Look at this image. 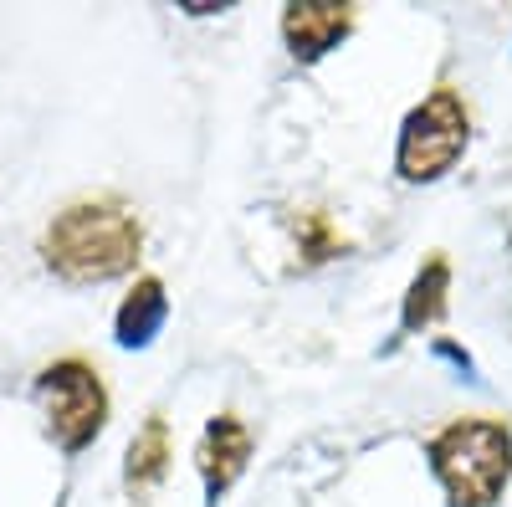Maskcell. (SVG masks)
Listing matches in <instances>:
<instances>
[{
    "mask_svg": "<svg viewBox=\"0 0 512 507\" xmlns=\"http://www.w3.org/2000/svg\"><path fill=\"white\" fill-rule=\"evenodd\" d=\"M139 216L113 195L72 200L62 205L47 236H41V257L62 282H108L139 262Z\"/></svg>",
    "mask_w": 512,
    "mask_h": 507,
    "instance_id": "cell-1",
    "label": "cell"
},
{
    "mask_svg": "<svg viewBox=\"0 0 512 507\" xmlns=\"http://www.w3.org/2000/svg\"><path fill=\"white\" fill-rule=\"evenodd\" d=\"M431 467L456 507H487L512 477V436L502 420L466 415L431 441Z\"/></svg>",
    "mask_w": 512,
    "mask_h": 507,
    "instance_id": "cell-2",
    "label": "cell"
},
{
    "mask_svg": "<svg viewBox=\"0 0 512 507\" xmlns=\"http://www.w3.org/2000/svg\"><path fill=\"white\" fill-rule=\"evenodd\" d=\"M36 395H41V410H47L52 436L67 451H82L108 426V390L93 374V364H82V359H57L52 369H41Z\"/></svg>",
    "mask_w": 512,
    "mask_h": 507,
    "instance_id": "cell-3",
    "label": "cell"
},
{
    "mask_svg": "<svg viewBox=\"0 0 512 507\" xmlns=\"http://www.w3.org/2000/svg\"><path fill=\"white\" fill-rule=\"evenodd\" d=\"M466 149V103L451 88H436L400 129V175L410 185L441 180Z\"/></svg>",
    "mask_w": 512,
    "mask_h": 507,
    "instance_id": "cell-4",
    "label": "cell"
},
{
    "mask_svg": "<svg viewBox=\"0 0 512 507\" xmlns=\"http://www.w3.org/2000/svg\"><path fill=\"white\" fill-rule=\"evenodd\" d=\"M349 26H354V11L333 6V0H297V6L282 11V36L303 62H318L328 47H338L349 36Z\"/></svg>",
    "mask_w": 512,
    "mask_h": 507,
    "instance_id": "cell-5",
    "label": "cell"
},
{
    "mask_svg": "<svg viewBox=\"0 0 512 507\" xmlns=\"http://www.w3.org/2000/svg\"><path fill=\"white\" fill-rule=\"evenodd\" d=\"M251 461V431L241 426L236 415H216L205 426V441H200V477L210 487V497H221Z\"/></svg>",
    "mask_w": 512,
    "mask_h": 507,
    "instance_id": "cell-6",
    "label": "cell"
},
{
    "mask_svg": "<svg viewBox=\"0 0 512 507\" xmlns=\"http://www.w3.org/2000/svg\"><path fill=\"white\" fill-rule=\"evenodd\" d=\"M164 313H169V303H164V287H159L154 277H144V282H139V287L123 298V308H118V344H128V349H144L149 338L159 333Z\"/></svg>",
    "mask_w": 512,
    "mask_h": 507,
    "instance_id": "cell-7",
    "label": "cell"
},
{
    "mask_svg": "<svg viewBox=\"0 0 512 507\" xmlns=\"http://www.w3.org/2000/svg\"><path fill=\"white\" fill-rule=\"evenodd\" d=\"M164 467H169V426L159 415H149L144 431L134 436V446H128L123 477H128V487H149V482L164 477Z\"/></svg>",
    "mask_w": 512,
    "mask_h": 507,
    "instance_id": "cell-8",
    "label": "cell"
},
{
    "mask_svg": "<svg viewBox=\"0 0 512 507\" xmlns=\"http://www.w3.org/2000/svg\"><path fill=\"white\" fill-rule=\"evenodd\" d=\"M446 287H451V267H446V257L425 262L420 277L410 282V298H405V328L436 323V318L446 313Z\"/></svg>",
    "mask_w": 512,
    "mask_h": 507,
    "instance_id": "cell-9",
    "label": "cell"
},
{
    "mask_svg": "<svg viewBox=\"0 0 512 507\" xmlns=\"http://www.w3.org/2000/svg\"><path fill=\"white\" fill-rule=\"evenodd\" d=\"M292 231H297V246H303L308 262H328L344 251V231H338L323 210H303V216L292 221Z\"/></svg>",
    "mask_w": 512,
    "mask_h": 507,
    "instance_id": "cell-10",
    "label": "cell"
}]
</instances>
